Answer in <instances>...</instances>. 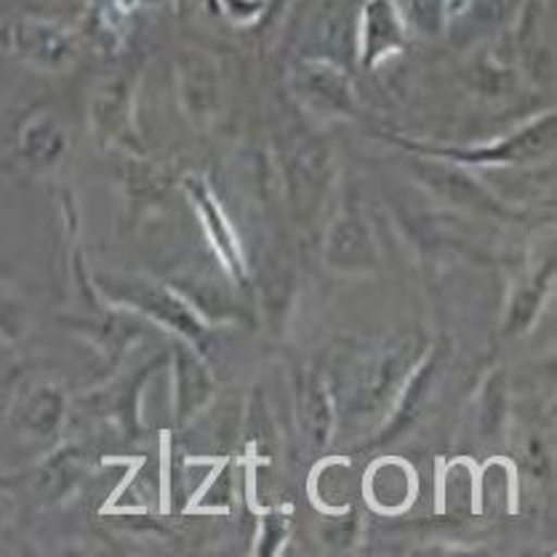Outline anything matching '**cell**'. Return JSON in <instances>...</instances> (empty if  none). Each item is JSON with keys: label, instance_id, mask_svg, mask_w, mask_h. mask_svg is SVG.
<instances>
[{"label": "cell", "instance_id": "cell-2", "mask_svg": "<svg viewBox=\"0 0 557 557\" xmlns=\"http://www.w3.org/2000/svg\"><path fill=\"white\" fill-rule=\"evenodd\" d=\"M11 40H14L16 51L35 59V62H57L70 49V40L62 29L38 25V22H27V25L16 27Z\"/></svg>", "mask_w": 557, "mask_h": 557}, {"label": "cell", "instance_id": "cell-4", "mask_svg": "<svg viewBox=\"0 0 557 557\" xmlns=\"http://www.w3.org/2000/svg\"><path fill=\"white\" fill-rule=\"evenodd\" d=\"M403 20L424 29L441 25L443 20V0H393Z\"/></svg>", "mask_w": 557, "mask_h": 557}, {"label": "cell", "instance_id": "cell-1", "mask_svg": "<svg viewBox=\"0 0 557 557\" xmlns=\"http://www.w3.org/2000/svg\"><path fill=\"white\" fill-rule=\"evenodd\" d=\"M403 16L393 0H369L363 9V49L366 57L379 59L400 44Z\"/></svg>", "mask_w": 557, "mask_h": 557}, {"label": "cell", "instance_id": "cell-3", "mask_svg": "<svg viewBox=\"0 0 557 557\" xmlns=\"http://www.w3.org/2000/svg\"><path fill=\"white\" fill-rule=\"evenodd\" d=\"M331 259L336 264H366L371 259V238L358 219H345L336 224L331 238Z\"/></svg>", "mask_w": 557, "mask_h": 557}]
</instances>
